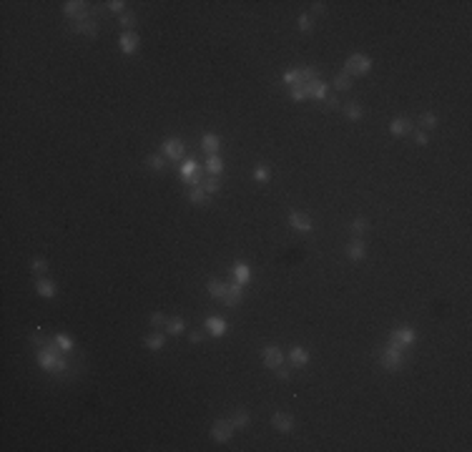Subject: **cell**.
<instances>
[{"mask_svg": "<svg viewBox=\"0 0 472 452\" xmlns=\"http://www.w3.org/2000/svg\"><path fill=\"white\" fill-rule=\"evenodd\" d=\"M389 131L395 133V136H407V133L414 131V126H412L410 118H395V121L389 123Z\"/></svg>", "mask_w": 472, "mask_h": 452, "instance_id": "2e32d148", "label": "cell"}, {"mask_svg": "<svg viewBox=\"0 0 472 452\" xmlns=\"http://www.w3.org/2000/svg\"><path fill=\"white\" fill-rule=\"evenodd\" d=\"M412 136H414V143H417V146H427V143H429V138H427L424 131H412Z\"/></svg>", "mask_w": 472, "mask_h": 452, "instance_id": "ee69618b", "label": "cell"}, {"mask_svg": "<svg viewBox=\"0 0 472 452\" xmlns=\"http://www.w3.org/2000/svg\"><path fill=\"white\" fill-rule=\"evenodd\" d=\"M118 23H121L126 30H131V28L136 25V13H128V10H126V13H121V18H118Z\"/></svg>", "mask_w": 472, "mask_h": 452, "instance_id": "f35d334b", "label": "cell"}, {"mask_svg": "<svg viewBox=\"0 0 472 452\" xmlns=\"http://www.w3.org/2000/svg\"><path fill=\"white\" fill-rule=\"evenodd\" d=\"M241 299H244V291H241V284H229L226 286V294H224V304L226 307H239L241 304Z\"/></svg>", "mask_w": 472, "mask_h": 452, "instance_id": "8fae6325", "label": "cell"}, {"mask_svg": "<svg viewBox=\"0 0 472 452\" xmlns=\"http://www.w3.org/2000/svg\"><path fill=\"white\" fill-rule=\"evenodd\" d=\"M58 349H60V347H56V337L48 339V344L38 349V364H41L46 372H60V374H65V369H68L70 364H68V359H65Z\"/></svg>", "mask_w": 472, "mask_h": 452, "instance_id": "6da1fadb", "label": "cell"}, {"mask_svg": "<svg viewBox=\"0 0 472 452\" xmlns=\"http://www.w3.org/2000/svg\"><path fill=\"white\" fill-rule=\"evenodd\" d=\"M146 166H148L151 171H164V169H166V159H164V156H156V154H151V156L146 159Z\"/></svg>", "mask_w": 472, "mask_h": 452, "instance_id": "1f68e13d", "label": "cell"}, {"mask_svg": "<svg viewBox=\"0 0 472 452\" xmlns=\"http://www.w3.org/2000/svg\"><path fill=\"white\" fill-rule=\"evenodd\" d=\"M118 46H121V51H123L126 56H131V53H136V51H138V46H141V38H138V33L126 30L121 38H118Z\"/></svg>", "mask_w": 472, "mask_h": 452, "instance_id": "9c48e42d", "label": "cell"}, {"mask_svg": "<svg viewBox=\"0 0 472 452\" xmlns=\"http://www.w3.org/2000/svg\"><path fill=\"white\" fill-rule=\"evenodd\" d=\"M254 178H256L259 183H266V181L271 178V171H269V169H266L264 164H259V166L254 169Z\"/></svg>", "mask_w": 472, "mask_h": 452, "instance_id": "8d00e7d4", "label": "cell"}, {"mask_svg": "<svg viewBox=\"0 0 472 452\" xmlns=\"http://www.w3.org/2000/svg\"><path fill=\"white\" fill-rule=\"evenodd\" d=\"M204 337H206L204 332H191V334H188V339H191V344H201V342H204Z\"/></svg>", "mask_w": 472, "mask_h": 452, "instance_id": "f6af8a7d", "label": "cell"}, {"mask_svg": "<svg viewBox=\"0 0 472 452\" xmlns=\"http://www.w3.org/2000/svg\"><path fill=\"white\" fill-rule=\"evenodd\" d=\"M271 425L277 427L279 432H292V430H294V417H292L289 412H277V414L271 417Z\"/></svg>", "mask_w": 472, "mask_h": 452, "instance_id": "4fadbf2b", "label": "cell"}, {"mask_svg": "<svg viewBox=\"0 0 472 452\" xmlns=\"http://www.w3.org/2000/svg\"><path fill=\"white\" fill-rule=\"evenodd\" d=\"M249 412L246 409H236L234 412V417H231V425L236 427V430H244V427H249Z\"/></svg>", "mask_w": 472, "mask_h": 452, "instance_id": "4316f807", "label": "cell"}, {"mask_svg": "<svg viewBox=\"0 0 472 452\" xmlns=\"http://www.w3.org/2000/svg\"><path fill=\"white\" fill-rule=\"evenodd\" d=\"M231 274H234L236 284H241V286L251 279V269H249V264H244V261H236L234 269H231Z\"/></svg>", "mask_w": 472, "mask_h": 452, "instance_id": "5bb4252c", "label": "cell"}, {"mask_svg": "<svg viewBox=\"0 0 472 452\" xmlns=\"http://www.w3.org/2000/svg\"><path fill=\"white\" fill-rule=\"evenodd\" d=\"M289 224H292V229H296V231H301V234H309V231L314 229L311 219H309L306 214H299V211H292V214H289Z\"/></svg>", "mask_w": 472, "mask_h": 452, "instance_id": "30bf717a", "label": "cell"}, {"mask_svg": "<svg viewBox=\"0 0 472 452\" xmlns=\"http://www.w3.org/2000/svg\"><path fill=\"white\" fill-rule=\"evenodd\" d=\"M324 103H327V108H339L342 106L337 96H324Z\"/></svg>", "mask_w": 472, "mask_h": 452, "instance_id": "7dc6e473", "label": "cell"}, {"mask_svg": "<svg viewBox=\"0 0 472 452\" xmlns=\"http://www.w3.org/2000/svg\"><path fill=\"white\" fill-rule=\"evenodd\" d=\"M319 78V73L314 70V68H301V86L304 83H311V81H317Z\"/></svg>", "mask_w": 472, "mask_h": 452, "instance_id": "ab89813d", "label": "cell"}, {"mask_svg": "<svg viewBox=\"0 0 472 452\" xmlns=\"http://www.w3.org/2000/svg\"><path fill=\"white\" fill-rule=\"evenodd\" d=\"M201 188L209 194V196H214V194H219V188H221V176H206L204 178V183H201Z\"/></svg>", "mask_w": 472, "mask_h": 452, "instance_id": "d4e9b609", "label": "cell"}, {"mask_svg": "<svg viewBox=\"0 0 472 452\" xmlns=\"http://www.w3.org/2000/svg\"><path fill=\"white\" fill-rule=\"evenodd\" d=\"M369 68H372V60L367 58V56H362V53H354V56H349L347 58V63H344V73L347 75H364V73H369Z\"/></svg>", "mask_w": 472, "mask_h": 452, "instance_id": "3957f363", "label": "cell"}, {"mask_svg": "<svg viewBox=\"0 0 472 452\" xmlns=\"http://www.w3.org/2000/svg\"><path fill=\"white\" fill-rule=\"evenodd\" d=\"M143 342H146V347H148L151 352H159V349H164V342H166V339H164V334L153 332V334H148V337L143 339Z\"/></svg>", "mask_w": 472, "mask_h": 452, "instance_id": "cb8c5ba5", "label": "cell"}, {"mask_svg": "<svg viewBox=\"0 0 472 452\" xmlns=\"http://www.w3.org/2000/svg\"><path fill=\"white\" fill-rule=\"evenodd\" d=\"M166 322H169V317H164L161 312H153V314H151V324H153V327H166Z\"/></svg>", "mask_w": 472, "mask_h": 452, "instance_id": "60d3db41", "label": "cell"}, {"mask_svg": "<svg viewBox=\"0 0 472 452\" xmlns=\"http://www.w3.org/2000/svg\"><path fill=\"white\" fill-rule=\"evenodd\" d=\"M56 344H58L60 352H65V354L73 352V339H70L68 334H56Z\"/></svg>", "mask_w": 472, "mask_h": 452, "instance_id": "d6a6232c", "label": "cell"}, {"mask_svg": "<svg viewBox=\"0 0 472 452\" xmlns=\"http://www.w3.org/2000/svg\"><path fill=\"white\" fill-rule=\"evenodd\" d=\"M63 13L68 18H75V23H86L91 20V10H88V3L86 0H68V3H63Z\"/></svg>", "mask_w": 472, "mask_h": 452, "instance_id": "277c9868", "label": "cell"}, {"mask_svg": "<svg viewBox=\"0 0 472 452\" xmlns=\"http://www.w3.org/2000/svg\"><path fill=\"white\" fill-rule=\"evenodd\" d=\"M324 10H327L324 3H314V5H311V13H324Z\"/></svg>", "mask_w": 472, "mask_h": 452, "instance_id": "c3c4849f", "label": "cell"}, {"mask_svg": "<svg viewBox=\"0 0 472 452\" xmlns=\"http://www.w3.org/2000/svg\"><path fill=\"white\" fill-rule=\"evenodd\" d=\"M364 254H367V249H364V241H362V239H354V241H349V246H347V256H349L352 261H359V259H364Z\"/></svg>", "mask_w": 472, "mask_h": 452, "instance_id": "ffe728a7", "label": "cell"}, {"mask_svg": "<svg viewBox=\"0 0 472 452\" xmlns=\"http://www.w3.org/2000/svg\"><path fill=\"white\" fill-rule=\"evenodd\" d=\"M204 327H206V332H209L211 337L226 334V319H221V317H209V319L204 322Z\"/></svg>", "mask_w": 472, "mask_h": 452, "instance_id": "9a60e30c", "label": "cell"}, {"mask_svg": "<svg viewBox=\"0 0 472 452\" xmlns=\"http://www.w3.org/2000/svg\"><path fill=\"white\" fill-rule=\"evenodd\" d=\"M234 425H231V420H219V422H214V427H211V437L216 440V442H229L231 440V435H234Z\"/></svg>", "mask_w": 472, "mask_h": 452, "instance_id": "ba28073f", "label": "cell"}, {"mask_svg": "<svg viewBox=\"0 0 472 452\" xmlns=\"http://www.w3.org/2000/svg\"><path fill=\"white\" fill-rule=\"evenodd\" d=\"M284 83L292 86V88L301 86V70H287V73H284Z\"/></svg>", "mask_w": 472, "mask_h": 452, "instance_id": "e575fe53", "label": "cell"}, {"mask_svg": "<svg viewBox=\"0 0 472 452\" xmlns=\"http://www.w3.org/2000/svg\"><path fill=\"white\" fill-rule=\"evenodd\" d=\"M106 5L113 13H126V3H123V0H111V3H106Z\"/></svg>", "mask_w": 472, "mask_h": 452, "instance_id": "b9f144b4", "label": "cell"}, {"mask_svg": "<svg viewBox=\"0 0 472 452\" xmlns=\"http://www.w3.org/2000/svg\"><path fill=\"white\" fill-rule=\"evenodd\" d=\"M419 126L422 128H437V116H435V113H422V116H419Z\"/></svg>", "mask_w": 472, "mask_h": 452, "instance_id": "d590c367", "label": "cell"}, {"mask_svg": "<svg viewBox=\"0 0 472 452\" xmlns=\"http://www.w3.org/2000/svg\"><path fill=\"white\" fill-rule=\"evenodd\" d=\"M221 171H224V161L219 159V154L206 156V173L209 176H221Z\"/></svg>", "mask_w": 472, "mask_h": 452, "instance_id": "7402d4cb", "label": "cell"}, {"mask_svg": "<svg viewBox=\"0 0 472 452\" xmlns=\"http://www.w3.org/2000/svg\"><path fill=\"white\" fill-rule=\"evenodd\" d=\"M226 286H229V284H221V282H209V284H206V291H209L214 299H224Z\"/></svg>", "mask_w": 472, "mask_h": 452, "instance_id": "f546056e", "label": "cell"}, {"mask_svg": "<svg viewBox=\"0 0 472 452\" xmlns=\"http://www.w3.org/2000/svg\"><path fill=\"white\" fill-rule=\"evenodd\" d=\"M327 91H329V86L322 81V78H317V81H311V83H304V86H296V88H292V98L294 101H306V98H317V101H324V96H327Z\"/></svg>", "mask_w": 472, "mask_h": 452, "instance_id": "7a4b0ae2", "label": "cell"}, {"mask_svg": "<svg viewBox=\"0 0 472 452\" xmlns=\"http://www.w3.org/2000/svg\"><path fill=\"white\" fill-rule=\"evenodd\" d=\"M219 146H221V138H219L216 133H206V136L201 138V148L206 151V156L219 154Z\"/></svg>", "mask_w": 472, "mask_h": 452, "instance_id": "d6986e66", "label": "cell"}, {"mask_svg": "<svg viewBox=\"0 0 472 452\" xmlns=\"http://www.w3.org/2000/svg\"><path fill=\"white\" fill-rule=\"evenodd\" d=\"M349 229H352V234H354V236H362V234H367V231H369V221H367V219H354Z\"/></svg>", "mask_w": 472, "mask_h": 452, "instance_id": "f1b7e54d", "label": "cell"}, {"mask_svg": "<svg viewBox=\"0 0 472 452\" xmlns=\"http://www.w3.org/2000/svg\"><path fill=\"white\" fill-rule=\"evenodd\" d=\"M209 199H211V196L204 191L201 186H191V188H188V201H191V204H196V206H209Z\"/></svg>", "mask_w": 472, "mask_h": 452, "instance_id": "e0dca14e", "label": "cell"}, {"mask_svg": "<svg viewBox=\"0 0 472 452\" xmlns=\"http://www.w3.org/2000/svg\"><path fill=\"white\" fill-rule=\"evenodd\" d=\"M199 166H201V164H199V161H193V159L183 161V166H181V178H183V181L188 183V181L193 178V173L199 171Z\"/></svg>", "mask_w": 472, "mask_h": 452, "instance_id": "83f0119b", "label": "cell"}, {"mask_svg": "<svg viewBox=\"0 0 472 452\" xmlns=\"http://www.w3.org/2000/svg\"><path fill=\"white\" fill-rule=\"evenodd\" d=\"M261 357H264V367H269V369H277L282 362H284V354L277 349V347H264V352H261Z\"/></svg>", "mask_w": 472, "mask_h": 452, "instance_id": "7c38bea8", "label": "cell"}, {"mask_svg": "<svg viewBox=\"0 0 472 452\" xmlns=\"http://www.w3.org/2000/svg\"><path fill=\"white\" fill-rule=\"evenodd\" d=\"M161 154L164 159H171V161H178L183 156V141L181 138H166L161 143Z\"/></svg>", "mask_w": 472, "mask_h": 452, "instance_id": "52a82bcc", "label": "cell"}, {"mask_svg": "<svg viewBox=\"0 0 472 452\" xmlns=\"http://www.w3.org/2000/svg\"><path fill=\"white\" fill-rule=\"evenodd\" d=\"M417 339V334H414V329H410V327H400V329H392L389 332V347H397V349H402V347H410L412 342Z\"/></svg>", "mask_w": 472, "mask_h": 452, "instance_id": "8992f818", "label": "cell"}, {"mask_svg": "<svg viewBox=\"0 0 472 452\" xmlns=\"http://www.w3.org/2000/svg\"><path fill=\"white\" fill-rule=\"evenodd\" d=\"M35 291L41 294V296H46V299H53V296L58 294V286H56L51 279H38V282H35Z\"/></svg>", "mask_w": 472, "mask_h": 452, "instance_id": "ac0fdd59", "label": "cell"}, {"mask_svg": "<svg viewBox=\"0 0 472 452\" xmlns=\"http://www.w3.org/2000/svg\"><path fill=\"white\" fill-rule=\"evenodd\" d=\"M277 377H279V380H289V377H292V369L289 367H277Z\"/></svg>", "mask_w": 472, "mask_h": 452, "instance_id": "bcb514c9", "label": "cell"}, {"mask_svg": "<svg viewBox=\"0 0 472 452\" xmlns=\"http://www.w3.org/2000/svg\"><path fill=\"white\" fill-rule=\"evenodd\" d=\"M379 364H382L387 372H397V369H402L405 357H402V352H400L397 347H387V349H382V354H379Z\"/></svg>", "mask_w": 472, "mask_h": 452, "instance_id": "5b68a950", "label": "cell"}, {"mask_svg": "<svg viewBox=\"0 0 472 452\" xmlns=\"http://www.w3.org/2000/svg\"><path fill=\"white\" fill-rule=\"evenodd\" d=\"M289 359L294 362V367H304V364L309 362V352H306L304 347H294V349L289 352Z\"/></svg>", "mask_w": 472, "mask_h": 452, "instance_id": "484cf974", "label": "cell"}, {"mask_svg": "<svg viewBox=\"0 0 472 452\" xmlns=\"http://www.w3.org/2000/svg\"><path fill=\"white\" fill-rule=\"evenodd\" d=\"M186 329V322L181 319V317H171L169 322H166V332L169 334H181Z\"/></svg>", "mask_w": 472, "mask_h": 452, "instance_id": "4dcf8cb0", "label": "cell"}, {"mask_svg": "<svg viewBox=\"0 0 472 452\" xmlns=\"http://www.w3.org/2000/svg\"><path fill=\"white\" fill-rule=\"evenodd\" d=\"M334 88H337V91H349V88H352V75H347V73L342 70L337 78H334Z\"/></svg>", "mask_w": 472, "mask_h": 452, "instance_id": "836d02e7", "label": "cell"}, {"mask_svg": "<svg viewBox=\"0 0 472 452\" xmlns=\"http://www.w3.org/2000/svg\"><path fill=\"white\" fill-rule=\"evenodd\" d=\"M299 30H301V33H309V30H311V18H309V15H299Z\"/></svg>", "mask_w": 472, "mask_h": 452, "instance_id": "7bdbcfd3", "label": "cell"}, {"mask_svg": "<svg viewBox=\"0 0 472 452\" xmlns=\"http://www.w3.org/2000/svg\"><path fill=\"white\" fill-rule=\"evenodd\" d=\"M73 33H83V35H88V38H96V35H98V25H96V20L73 23Z\"/></svg>", "mask_w": 472, "mask_h": 452, "instance_id": "44dd1931", "label": "cell"}, {"mask_svg": "<svg viewBox=\"0 0 472 452\" xmlns=\"http://www.w3.org/2000/svg\"><path fill=\"white\" fill-rule=\"evenodd\" d=\"M30 269H33V274H46V272H48V261H46V259H33V261H30Z\"/></svg>", "mask_w": 472, "mask_h": 452, "instance_id": "74e56055", "label": "cell"}, {"mask_svg": "<svg viewBox=\"0 0 472 452\" xmlns=\"http://www.w3.org/2000/svg\"><path fill=\"white\" fill-rule=\"evenodd\" d=\"M342 108H344V116H347L349 121H359V118H362V106H359L357 101H349V103H344Z\"/></svg>", "mask_w": 472, "mask_h": 452, "instance_id": "603a6c76", "label": "cell"}]
</instances>
